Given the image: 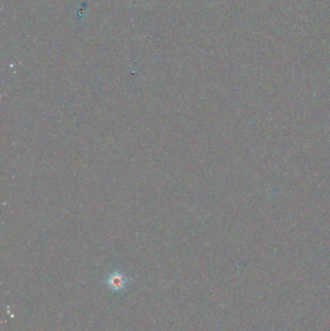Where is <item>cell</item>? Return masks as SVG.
Segmentation results:
<instances>
[{
	"mask_svg": "<svg viewBox=\"0 0 330 331\" xmlns=\"http://www.w3.org/2000/svg\"><path fill=\"white\" fill-rule=\"evenodd\" d=\"M127 282H128L127 278L123 273H121L117 270L110 273L109 277L107 278V284L109 286V288L113 291L122 290L126 286Z\"/></svg>",
	"mask_w": 330,
	"mask_h": 331,
	"instance_id": "obj_1",
	"label": "cell"
}]
</instances>
